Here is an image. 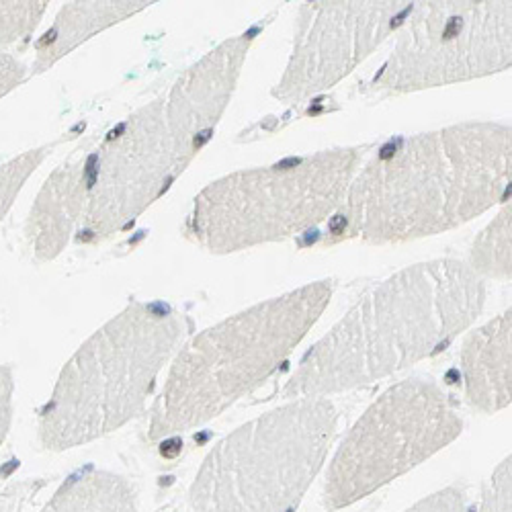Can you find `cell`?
<instances>
[{
    "mask_svg": "<svg viewBox=\"0 0 512 512\" xmlns=\"http://www.w3.org/2000/svg\"><path fill=\"white\" fill-rule=\"evenodd\" d=\"M478 512H510V455L490 476Z\"/></svg>",
    "mask_w": 512,
    "mask_h": 512,
    "instance_id": "ac0fdd59",
    "label": "cell"
},
{
    "mask_svg": "<svg viewBox=\"0 0 512 512\" xmlns=\"http://www.w3.org/2000/svg\"><path fill=\"white\" fill-rule=\"evenodd\" d=\"M484 279L461 261L406 267L377 283L306 353L283 396L326 398L445 351L484 310Z\"/></svg>",
    "mask_w": 512,
    "mask_h": 512,
    "instance_id": "7a4b0ae2",
    "label": "cell"
},
{
    "mask_svg": "<svg viewBox=\"0 0 512 512\" xmlns=\"http://www.w3.org/2000/svg\"><path fill=\"white\" fill-rule=\"evenodd\" d=\"M13 394H15V375L11 365H0V447L9 437L13 422Z\"/></svg>",
    "mask_w": 512,
    "mask_h": 512,
    "instance_id": "ffe728a7",
    "label": "cell"
},
{
    "mask_svg": "<svg viewBox=\"0 0 512 512\" xmlns=\"http://www.w3.org/2000/svg\"><path fill=\"white\" fill-rule=\"evenodd\" d=\"M396 31L390 58L367 84L377 99L484 78L512 64L510 3H414Z\"/></svg>",
    "mask_w": 512,
    "mask_h": 512,
    "instance_id": "9c48e42d",
    "label": "cell"
},
{
    "mask_svg": "<svg viewBox=\"0 0 512 512\" xmlns=\"http://www.w3.org/2000/svg\"><path fill=\"white\" fill-rule=\"evenodd\" d=\"M414 3H302L273 97L304 103L336 87L386 41Z\"/></svg>",
    "mask_w": 512,
    "mask_h": 512,
    "instance_id": "30bf717a",
    "label": "cell"
},
{
    "mask_svg": "<svg viewBox=\"0 0 512 512\" xmlns=\"http://www.w3.org/2000/svg\"><path fill=\"white\" fill-rule=\"evenodd\" d=\"M189 330L164 302H134L113 316L64 365L39 412V445L54 453L89 445L140 416Z\"/></svg>",
    "mask_w": 512,
    "mask_h": 512,
    "instance_id": "5b68a950",
    "label": "cell"
},
{
    "mask_svg": "<svg viewBox=\"0 0 512 512\" xmlns=\"http://www.w3.org/2000/svg\"><path fill=\"white\" fill-rule=\"evenodd\" d=\"M41 512H138V494L117 474L84 469L72 474Z\"/></svg>",
    "mask_w": 512,
    "mask_h": 512,
    "instance_id": "5bb4252c",
    "label": "cell"
},
{
    "mask_svg": "<svg viewBox=\"0 0 512 512\" xmlns=\"http://www.w3.org/2000/svg\"><path fill=\"white\" fill-rule=\"evenodd\" d=\"M46 0H27V3H0V48L13 46L27 39L48 11Z\"/></svg>",
    "mask_w": 512,
    "mask_h": 512,
    "instance_id": "e0dca14e",
    "label": "cell"
},
{
    "mask_svg": "<svg viewBox=\"0 0 512 512\" xmlns=\"http://www.w3.org/2000/svg\"><path fill=\"white\" fill-rule=\"evenodd\" d=\"M367 148L320 150L213 181L193 201L187 236L211 254H232L316 228L345 203Z\"/></svg>",
    "mask_w": 512,
    "mask_h": 512,
    "instance_id": "8992f818",
    "label": "cell"
},
{
    "mask_svg": "<svg viewBox=\"0 0 512 512\" xmlns=\"http://www.w3.org/2000/svg\"><path fill=\"white\" fill-rule=\"evenodd\" d=\"M510 125L465 121L383 144L355 175L334 232L373 246L451 232L510 189Z\"/></svg>",
    "mask_w": 512,
    "mask_h": 512,
    "instance_id": "6da1fadb",
    "label": "cell"
},
{
    "mask_svg": "<svg viewBox=\"0 0 512 512\" xmlns=\"http://www.w3.org/2000/svg\"><path fill=\"white\" fill-rule=\"evenodd\" d=\"M54 148H56V144L33 148V150H27V152L11 158L5 164H0V222L5 220L15 199L19 197L25 183L29 181V177L41 164H44V160L50 156V152Z\"/></svg>",
    "mask_w": 512,
    "mask_h": 512,
    "instance_id": "2e32d148",
    "label": "cell"
},
{
    "mask_svg": "<svg viewBox=\"0 0 512 512\" xmlns=\"http://www.w3.org/2000/svg\"><path fill=\"white\" fill-rule=\"evenodd\" d=\"M336 426L326 398H297L238 426L203 459L189 490L193 512H295Z\"/></svg>",
    "mask_w": 512,
    "mask_h": 512,
    "instance_id": "52a82bcc",
    "label": "cell"
},
{
    "mask_svg": "<svg viewBox=\"0 0 512 512\" xmlns=\"http://www.w3.org/2000/svg\"><path fill=\"white\" fill-rule=\"evenodd\" d=\"M252 41L224 39L107 136L91 156L84 234L103 240L132 226L185 173L216 134Z\"/></svg>",
    "mask_w": 512,
    "mask_h": 512,
    "instance_id": "3957f363",
    "label": "cell"
},
{
    "mask_svg": "<svg viewBox=\"0 0 512 512\" xmlns=\"http://www.w3.org/2000/svg\"><path fill=\"white\" fill-rule=\"evenodd\" d=\"M404 512H467V500L457 486H449L418 500Z\"/></svg>",
    "mask_w": 512,
    "mask_h": 512,
    "instance_id": "d6986e66",
    "label": "cell"
},
{
    "mask_svg": "<svg viewBox=\"0 0 512 512\" xmlns=\"http://www.w3.org/2000/svg\"><path fill=\"white\" fill-rule=\"evenodd\" d=\"M463 431L437 381L404 379L383 392L338 447L324 488L330 512L353 506L451 445Z\"/></svg>",
    "mask_w": 512,
    "mask_h": 512,
    "instance_id": "ba28073f",
    "label": "cell"
},
{
    "mask_svg": "<svg viewBox=\"0 0 512 512\" xmlns=\"http://www.w3.org/2000/svg\"><path fill=\"white\" fill-rule=\"evenodd\" d=\"M27 68L11 54L0 52V99L15 91L25 80Z\"/></svg>",
    "mask_w": 512,
    "mask_h": 512,
    "instance_id": "44dd1931",
    "label": "cell"
},
{
    "mask_svg": "<svg viewBox=\"0 0 512 512\" xmlns=\"http://www.w3.org/2000/svg\"><path fill=\"white\" fill-rule=\"evenodd\" d=\"M332 289V281L306 283L195 334L152 406L150 441L199 429L261 388L318 324Z\"/></svg>",
    "mask_w": 512,
    "mask_h": 512,
    "instance_id": "277c9868",
    "label": "cell"
},
{
    "mask_svg": "<svg viewBox=\"0 0 512 512\" xmlns=\"http://www.w3.org/2000/svg\"><path fill=\"white\" fill-rule=\"evenodd\" d=\"M510 310L465 340L461 371L465 394L484 414L510 406Z\"/></svg>",
    "mask_w": 512,
    "mask_h": 512,
    "instance_id": "7c38bea8",
    "label": "cell"
},
{
    "mask_svg": "<svg viewBox=\"0 0 512 512\" xmlns=\"http://www.w3.org/2000/svg\"><path fill=\"white\" fill-rule=\"evenodd\" d=\"M152 3H68L35 44L33 72H46L93 35L130 19Z\"/></svg>",
    "mask_w": 512,
    "mask_h": 512,
    "instance_id": "4fadbf2b",
    "label": "cell"
},
{
    "mask_svg": "<svg viewBox=\"0 0 512 512\" xmlns=\"http://www.w3.org/2000/svg\"><path fill=\"white\" fill-rule=\"evenodd\" d=\"M469 267L482 279H510V205L476 238Z\"/></svg>",
    "mask_w": 512,
    "mask_h": 512,
    "instance_id": "9a60e30c",
    "label": "cell"
},
{
    "mask_svg": "<svg viewBox=\"0 0 512 512\" xmlns=\"http://www.w3.org/2000/svg\"><path fill=\"white\" fill-rule=\"evenodd\" d=\"M91 156L78 152L58 166L41 187L27 218V244L37 263H50L66 248L84 218L89 197Z\"/></svg>",
    "mask_w": 512,
    "mask_h": 512,
    "instance_id": "8fae6325",
    "label": "cell"
}]
</instances>
